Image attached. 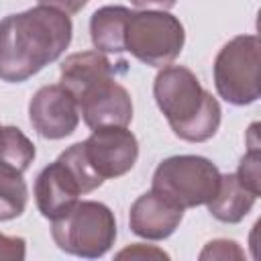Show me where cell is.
<instances>
[{"label":"cell","mask_w":261,"mask_h":261,"mask_svg":"<svg viewBox=\"0 0 261 261\" xmlns=\"http://www.w3.org/2000/svg\"><path fill=\"white\" fill-rule=\"evenodd\" d=\"M51 234L55 245L77 257H102L116 239L114 214L100 202H75L53 218Z\"/></svg>","instance_id":"4"},{"label":"cell","mask_w":261,"mask_h":261,"mask_svg":"<svg viewBox=\"0 0 261 261\" xmlns=\"http://www.w3.org/2000/svg\"><path fill=\"white\" fill-rule=\"evenodd\" d=\"M245 253L241 251V247L234 243V241H226V239H216V241H210L204 251L200 253V259L206 261V259H243Z\"/></svg>","instance_id":"18"},{"label":"cell","mask_w":261,"mask_h":261,"mask_svg":"<svg viewBox=\"0 0 261 261\" xmlns=\"http://www.w3.org/2000/svg\"><path fill=\"white\" fill-rule=\"evenodd\" d=\"M184 39V27L173 14L159 10L130 12L124 33V49L147 65L163 67L179 55Z\"/></svg>","instance_id":"7"},{"label":"cell","mask_w":261,"mask_h":261,"mask_svg":"<svg viewBox=\"0 0 261 261\" xmlns=\"http://www.w3.org/2000/svg\"><path fill=\"white\" fill-rule=\"evenodd\" d=\"M239 181L253 192L255 196L261 194V153H259V139H257V124L249 128V151L239 163V169L234 173Z\"/></svg>","instance_id":"17"},{"label":"cell","mask_w":261,"mask_h":261,"mask_svg":"<svg viewBox=\"0 0 261 261\" xmlns=\"http://www.w3.org/2000/svg\"><path fill=\"white\" fill-rule=\"evenodd\" d=\"M27 184L22 171L0 163V222L16 218L27 206Z\"/></svg>","instance_id":"15"},{"label":"cell","mask_w":261,"mask_h":261,"mask_svg":"<svg viewBox=\"0 0 261 261\" xmlns=\"http://www.w3.org/2000/svg\"><path fill=\"white\" fill-rule=\"evenodd\" d=\"M90 167L102 177H120L133 169L139 157V143L126 126H100L82 143Z\"/></svg>","instance_id":"8"},{"label":"cell","mask_w":261,"mask_h":261,"mask_svg":"<svg viewBox=\"0 0 261 261\" xmlns=\"http://www.w3.org/2000/svg\"><path fill=\"white\" fill-rule=\"evenodd\" d=\"M153 94L159 110L179 139L202 143L216 135L220 106L188 67H163L155 77Z\"/></svg>","instance_id":"2"},{"label":"cell","mask_w":261,"mask_h":261,"mask_svg":"<svg viewBox=\"0 0 261 261\" xmlns=\"http://www.w3.org/2000/svg\"><path fill=\"white\" fill-rule=\"evenodd\" d=\"M102 181L90 167L82 143H75L39 173L35 181L37 208L45 218L53 220L71 208L82 194L102 186Z\"/></svg>","instance_id":"3"},{"label":"cell","mask_w":261,"mask_h":261,"mask_svg":"<svg viewBox=\"0 0 261 261\" xmlns=\"http://www.w3.org/2000/svg\"><path fill=\"white\" fill-rule=\"evenodd\" d=\"M71 41V20L49 6L29 8L0 20V80L24 82L55 61Z\"/></svg>","instance_id":"1"},{"label":"cell","mask_w":261,"mask_h":261,"mask_svg":"<svg viewBox=\"0 0 261 261\" xmlns=\"http://www.w3.org/2000/svg\"><path fill=\"white\" fill-rule=\"evenodd\" d=\"M86 2L88 0H39L41 6H49V8H55L65 14H73V12L82 10L86 6Z\"/></svg>","instance_id":"21"},{"label":"cell","mask_w":261,"mask_h":261,"mask_svg":"<svg viewBox=\"0 0 261 261\" xmlns=\"http://www.w3.org/2000/svg\"><path fill=\"white\" fill-rule=\"evenodd\" d=\"M261 43L257 35L230 39L216 55L214 84L218 94L237 106L251 104L261 94Z\"/></svg>","instance_id":"6"},{"label":"cell","mask_w":261,"mask_h":261,"mask_svg":"<svg viewBox=\"0 0 261 261\" xmlns=\"http://www.w3.org/2000/svg\"><path fill=\"white\" fill-rule=\"evenodd\" d=\"M255 200L257 196L249 192L234 173H228L220 175L218 190L208 202V210L220 222H239L251 212Z\"/></svg>","instance_id":"13"},{"label":"cell","mask_w":261,"mask_h":261,"mask_svg":"<svg viewBox=\"0 0 261 261\" xmlns=\"http://www.w3.org/2000/svg\"><path fill=\"white\" fill-rule=\"evenodd\" d=\"M29 116L35 130L45 139H63L80 122V110L73 96L61 86H43L31 98Z\"/></svg>","instance_id":"9"},{"label":"cell","mask_w":261,"mask_h":261,"mask_svg":"<svg viewBox=\"0 0 261 261\" xmlns=\"http://www.w3.org/2000/svg\"><path fill=\"white\" fill-rule=\"evenodd\" d=\"M184 208L171 204L157 192H147L135 200L130 206V230L149 241L167 239L181 222Z\"/></svg>","instance_id":"11"},{"label":"cell","mask_w":261,"mask_h":261,"mask_svg":"<svg viewBox=\"0 0 261 261\" xmlns=\"http://www.w3.org/2000/svg\"><path fill=\"white\" fill-rule=\"evenodd\" d=\"M130 2L141 8H171L177 0H130Z\"/></svg>","instance_id":"22"},{"label":"cell","mask_w":261,"mask_h":261,"mask_svg":"<svg viewBox=\"0 0 261 261\" xmlns=\"http://www.w3.org/2000/svg\"><path fill=\"white\" fill-rule=\"evenodd\" d=\"M116 259H167V253L147 245H133L116 255Z\"/></svg>","instance_id":"20"},{"label":"cell","mask_w":261,"mask_h":261,"mask_svg":"<svg viewBox=\"0 0 261 261\" xmlns=\"http://www.w3.org/2000/svg\"><path fill=\"white\" fill-rule=\"evenodd\" d=\"M130 10L124 6H104L92 14L90 35L92 43L102 53L124 51V33Z\"/></svg>","instance_id":"14"},{"label":"cell","mask_w":261,"mask_h":261,"mask_svg":"<svg viewBox=\"0 0 261 261\" xmlns=\"http://www.w3.org/2000/svg\"><path fill=\"white\" fill-rule=\"evenodd\" d=\"M77 110L90 128L126 126L133 120V100L128 92L116 82H110L84 98L77 104Z\"/></svg>","instance_id":"12"},{"label":"cell","mask_w":261,"mask_h":261,"mask_svg":"<svg viewBox=\"0 0 261 261\" xmlns=\"http://www.w3.org/2000/svg\"><path fill=\"white\" fill-rule=\"evenodd\" d=\"M27 245L20 237H6L0 232V261H20L24 259Z\"/></svg>","instance_id":"19"},{"label":"cell","mask_w":261,"mask_h":261,"mask_svg":"<svg viewBox=\"0 0 261 261\" xmlns=\"http://www.w3.org/2000/svg\"><path fill=\"white\" fill-rule=\"evenodd\" d=\"M220 184L212 161L198 155H175L161 161L153 173V192L179 208L208 204Z\"/></svg>","instance_id":"5"},{"label":"cell","mask_w":261,"mask_h":261,"mask_svg":"<svg viewBox=\"0 0 261 261\" xmlns=\"http://www.w3.org/2000/svg\"><path fill=\"white\" fill-rule=\"evenodd\" d=\"M110 82H114V69L100 51L73 53L61 63V86L73 96L75 104Z\"/></svg>","instance_id":"10"},{"label":"cell","mask_w":261,"mask_h":261,"mask_svg":"<svg viewBox=\"0 0 261 261\" xmlns=\"http://www.w3.org/2000/svg\"><path fill=\"white\" fill-rule=\"evenodd\" d=\"M35 159V145L16 126L0 128V163L18 171L29 169Z\"/></svg>","instance_id":"16"}]
</instances>
